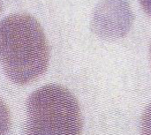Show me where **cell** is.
<instances>
[{
    "mask_svg": "<svg viewBox=\"0 0 151 135\" xmlns=\"http://www.w3.org/2000/svg\"><path fill=\"white\" fill-rule=\"evenodd\" d=\"M1 11H2V2L0 0V12H1Z\"/></svg>",
    "mask_w": 151,
    "mask_h": 135,
    "instance_id": "6",
    "label": "cell"
},
{
    "mask_svg": "<svg viewBox=\"0 0 151 135\" xmlns=\"http://www.w3.org/2000/svg\"><path fill=\"white\" fill-rule=\"evenodd\" d=\"M82 118L77 99L65 88L47 85L27 102V134H80Z\"/></svg>",
    "mask_w": 151,
    "mask_h": 135,
    "instance_id": "2",
    "label": "cell"
},
{
    "mask_svg": "<svg viewBox=\"0 0 151 135\" xmlns=\"http://www.w3.org/2000/svg\"><path fill=\"white\" fill-rule=\"evenodd\" d=\"M144 11L151 18V0H140Z\"/></svg>",
    "mask_w": 151,
    "mask_h": 135,
    "instance_id": "5",
    "label": "cell"
},
{
    "mask_svg": "<svg viewBox=\"0 0 151 135\" xmlns=\"http://www.w3.org/2000/svg\"><path fill=\"white\" fill-rule=\"evenodd\" d=\"M49 61L48 41L35 17L16 13L0 22V64L13 83L25 86L37 80Z\"/></svg>",
    "mask_w": 151,
    "mask_h": 135,
    "instance_id": "1",
    "label": "cell"
},
{
    "mask_svg": "<svg viewBox=\"0 0 151 135\" xmlns=\"http://www.w3.org/2000/svg\"><path fill=\"white\" fill-rule=\"evenodd\" d=\"M12 126L11 112L5 103L0 98V134H7Z\"/></svg>",
    "mask_w": 151,
    "mask_h": 135,
    "instance_id": "3",
    "label": "cell"
},
{
    "mask_svg": "<svg viewBox=\"0 0 151 135\" xmlns=\"http://www.w3.org/2000/svg\"><path fill=\"white\" fill-rule=\"evenodd\" d=\"M150 59H151V45H150Z\"/></svg>",
    "mask_w": 151,
    "mask_h": 135,
    "instance_id": "7",
    "label": "cell"
},
{
    "mask_svg": "<svg viewBox=\"0 0 151 135\" xmlns=\"http://www.w3.org/2000/svg\"><path fill=\"white\" fill-rule=\"evenodd\" d=\"M142 128L144 134H151V104L144 111L142 119Z\"/></svg>",
    "mask_w": 151,
    "mask_h": 135,
    "instance_id": "4",
    "label": "cell"
}]
</instances>
